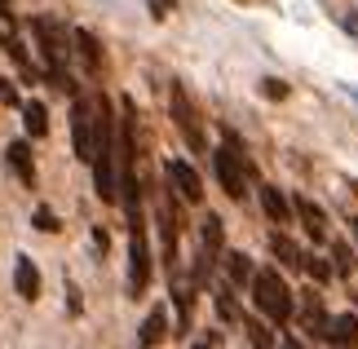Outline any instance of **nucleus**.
I'll use <instances>...</instances> for the list:
<instances>
[{"label": "nucleus", "mask_w": 358, "mask_h": 349, "mask_svg": "<svg viewBox=\"0 0 358 349\" xmlns=\"http://www.w3.org/2000/svg\"><path fill=\"white\" fill-rule=\"evenodd\" d=\"M261 93L274 97V102H283V97H287V85H283V80H261Z\"/></svg>", "instance_id": "obj_25"}, {"label": "nucleus", "mask_w": 358, "mask_h": 349, "mask_svg": "<svg viewBox=\"0 0 358 349\" xmlns=\"http://www.w3.org/2000/svg\"><path fill=\"white\" fill-rule=\"evenodd\" d=\"M292 208H296L301 226H306V234H310L314 243H319V239H327V213H323L319 204H314V199H306V194H296V199H292Z\"/></svg>", "instance_id": "obj_9"}, {"label": "nucleus", "mask_w": 358, "mask_h": 349, "mask_svg": "<svg viewBox=\"0 0 358 349\" xmlns=\"http://www.w3.org/2000/svg\"><path fill=\"white\" fill-rule=\"evenodd\" d=\"M270 252L279 257V261L287 265V270H306V252H301V248H296L292 239H287V234H279V230L270 234Z\"/></svg>", "instance_id": "obj_16"}, {"label": "nucleus", "mask_w": 358, "mask_h": 349, "mask_svg": "<svg viewBox=\"0 0 358 349\" xmlns=\"http://www.w3.org/2000/svg\"><path fill=\"white\" fill-rule=\"evenodd\" d=\"M31 221H36V230H40V234H58V230H62V226H58V213H53V208H45V204L36 208V217H31Z\"/></svg>", "instance_id": "obj_22"}, {"label": "nucleus", "mask_w": 358, "mask_h": 349, "mask_svg": "<svg viewBox=\"0 0 358 349\" xmlns=\"http://www.w3.org/2000/svg\"><path fill=\"white\" fill-rule=\"evenodd\" d=\"M150 287V243H146V221H129V297H142Z\"/></svg>", "instance_id": "obj_6"}, {"label": "nucleus", "mask_w": 358, "mask_h": 349, "mask_svg": "<svg viewBox=\"0 0 358 349\" xmlns=\"http://www.w3.org/2000/svg\"><path fill=\"white\" fill-rule=\"evenodd\" d=\"M195 349H213V345H195Z\"/></svg>", "instance_id": "obj_31"}, {"label": "nucleus", "mask_w": 358, "mask_h": 349, "mask_svg": "<svg viewBox=\"0 0 358 349\" xmlns=\"http://www.w3.org/2000/svg\"><path fill=\"white\" fill-rule=\"evenodd\" d=\"M0 102H5V106H18V89H13V80H0Z\"/></svg>", "instance_id": "obj_26"}, {"label": "nucleus", "mask_w": 358, "mask_h": 349, "mask_svg": "<svg viewBox=\"0 0 358 349\" xmlns=\"http://www.w3.org/2000/svg\"><path fill=\"white\" fill-rule=\"evenodd\" d=\"M350 230H354V239H358V217H354V221H350Z\"/></svg>", "instance_id": "obj_29"}, {"label": "nucleus", "mask_w": 358, "mask_h": 349, "mask_svg": "<svg viewBox=\"0 0 358 349\" xmlns=\"http://www.w3.org/2000/svg\"><path fill=\"white\" fill-rule=\"evenodd\" d=\"M71 45L80 53V62H85V71H102V45L93 31H71Z\"/></svg>", "instance_id": "obj_15"}, {"label": "nucleus", "mask_w": 358, "mask_h": 349, "mask_svg": "<svg viewBox=\"0 0 358 349\" xmlns=\"http://www.w3.org/2000/svg\"><path fill=\"white\" fill-rule=\"evenodd\" d=\"M31 36H36V45H40V58H45V76H49V85L53 89H62V93H76L71 85V71H66V58H71V36H66V27L58 18H31Z\"/></svg>", "instance_id": "obj_1"}, {"label": "nucleus", "mask_w": 358, "mask_h": 349, "mask_svg": "<svg viewBox=\"0 0 358 349\" xmlns=\"http://www.w3.org/2000/svg\"><path fill=\"white\" fill-rule=\"evenodd\" d=\"M0 13H9V0H0Z\"/></svg>", "instance_id": "obj_30"}, {"label": "nucleus", "mask_w": 358, "mask_h": 349, "mask_svg": "<svg viewBox=\"0 0 358 349\" xmlns=\"http://www.w3.org/2000/svg\"><path fill=\"white\" fill-rule=\"evenodd\" d=\"M341 27H345L350 36H358V13H345V18H341Z\"/></svg>", "instance_id": "obj_27"}, {"label": "nucleus", "mask_w": 358, "mask_h": 349, "mask_svg": "<svg viewBox=\"0 0 358 349\" xmlns=\"http://www.w3.org/2000/svg\"><path fill=\"white\" fill-rule=\"evenodd\" d=\"M71 146L76 159L93 164V150H98V97H71Z\"/></svg>", "instance_id": "obj_4"}, {"label": "nucleus", "mask_w": 358, "mask_h": 349, "mask_svg": "<svg viewBox=\"0 0 358 349\" xmlns=\"http://www.w3.org/2000/svg\"><path fill=\"white\" fill-rule=\"evenodd\" d=\"M169 111H173V124H177V133H182V142L195 150V155H203V150H208V137H203L199 111L190 106V97H186L182 85H173V89H169Z\"/></svg>", "instance_id": "obj_7"}, {"label": "nucleus", "mask_w": 358, "mask_h": 349, "mask_svg": "<svg viewBox=\"0 0 358 349\" xmlns=\"http://www.w3.org/2000/svg\"><path fill=\"white\" fill-rule=\"evenodd\" d=\"M222 257H226V226H222L217 213H208L203 226H199V257H195V274H190V278L203 287L213 278V270L222 265Z\"/></svg>", "instance_id": "obj_5"}, {"label": "nucleus", "mask_w": 358, "mask_h": 349, "mask_svg": "<svg viewBox=\"0 0 358 349\" xmlns=\"http://www.w3.org/2000/svg\"><path fill=\"white\" fill-rule=\"evenodd\" d=\"M332 261H336V274H350L354 270V252L345 243H332Z\"/></svg>", "instance_id": "obj_23"}, {"label": "nucleus", "mask_w": 358, "mask_h": 349, "mask_svg": "<svg viewBox=\"0 0 358 349\" xmlns=\"http://www.w3.org/2000/svg\"><path fill=\"white\" fill-rule=\"evenodd\" d=\"M226 274H230V283H252V257H243V252H226Z\"/></svg>", "instance_id": "obj_20"}, {"label": "nucleus", "mask_w": 358, "mask_h": 349, "mask_svg": "<svg viewBox=\"0 0 358 349\" xmlns=\"http://www.w3.org/2000/svg\"><path fill=\"white\" fill-rule=\"evenodd\" d=\"M5 159H9V169L18 173L22 186H36V159H31V146H27V142H9Z\"/></svg>", "instance_id": "obj_12"}, {"label": "nucleus", "mask_w": 358, "mask_h": 349, "mask_svg": "<svg viewBox=\"0 0 358 349\" xmlns=\"http://www.w3.org/2000/svg\"><path fill=\"white\" fill-rule=\"evenodd\" d=\"M306 270H310V278H314V283H327V278H332V265H327V261H319V257H306Z\"/></svg>", "instance_id": "obj_24"}, {"label": "nucleus", "mask_w": 358, "mask_h": 349, "mask_svg": "<svg viewBox=\"0 0 358 349\" xmlns=\"http://www.w3.org/2000/svg\"><path fill=\"white\" fill-rule=\"evenodd\" d=\"M279 349H306V345H301V341H292V336H287V341H279Z\"/></svg>", "instance_id": "obj_28"}, {"label": "nucleus", "mask_w": 358, "mask_h": 349, "mask_svg": "<svg viewBox=\"0 0 358 349\" xmlns=\"http://www.w3.org/2000/svg\"><path fill=\"white\" fill-rule=\"evenodd\" d=\"M13 292H18L22 301H36L40 297V270L31 257H18L13 261Z\"/></svg>", "instance_id": "obj_10"}, {"label": "nucleus", "mask_w": 358, "mask_h": 349, "mask_svg": "<svg viewBox=\"0 0 358 349\" xmlns=\"http://www.w3.org/2000/svg\"><path fill=\"white\" fill-rule=\"evenodd\" d=\"M243 332H248V341H252L257 349H270V345H274V332H270L266 323H257V318H248Z\"/></svg>", "instance_id": "obj_21"}, {"label": "nucleus", "mask_w": 358, "mask_h": 349, "mask_svg": "<svg viewBox=\"0 0 358 349\" xmlns=\"http://www.w3.org/2000/svg\"><path fill=\"white\" fill-rule=\"evenodd\" d=\"M301 314H306V327L314 332V336H327V323H332V318H327L323 301L314 297V292H306V297H301Z\"/></svg>", "instance_id": "obj_17"}, {"label": "nucleus", "mask_w": 358, "mask_h": 349, "mask_svg": "<svg viewBox=\"0 0 358 349\" xmlns=\"http://www.w3.org/2000/svg\"><path fill=\"white\" fill-rule=\"evenodd\" d=\"M213 169H217V181H222V190L230 194V199H243V181L252 177V159L243 155V142L235 133L222 137V146L213 150Z\"/></svg>", "instance_id": "obj_2"}, {"label": "nucleus", "mask_w": 358, "mask_h": 349, "mask_svg": "<svg viewBox=\"0 0 358 349\" xmlns=\"http://www.w3.org/2000/svg\"><path fill=\"white\" fill-rule=\"evenodd\" d=\"M252 301H257V310L266 318H274V323H287V318L296 314V297L279 278V270H257L252 274Z\"/></svg>", "instance_id": "obj_3"}, {"label": "nucleus", "mask_w": 358, "mask_h": 349, "mask_svg": "<svg viewBox=\"0 0 358 349\" xmlns=\"http://www.w3.org/2000/svg\"><path fill=\"white\" fill-rule=\"evenodd\" d=\"M217 318H222V323H239V301H235V287L230 283H217Z\"/></svg>", "instance_id": "obj_19"}, {"label": "nucleus", "mask_w": 358, "mask_h": 349, "mask_svg": "<svg viewBox=\"0 0 358 349\" xmlns=\"http://www.w3.org/2000/svg\"><path fill=\"white\" fill-rule=\"evenodd\" d=\"M327 341L336 349H354L358 345V314H336L332 323H327Z\"/></svg>", "instance_id": "obj_13"}, {"label": "nucleus", "mask_w": 358, "mask_h": 349, "mask_svg": "<svg viewBox=\"0 0 358 349\" xmlns=\"http://www.w3.org/2000/svg\"><path fill=\"white\" fill-rule=\"evenodd\" d=\"M164 177H169V186H173V194L182 204H203V181L186 159H169L164 164Z\"/></svg>", "instance_id": "obj_8"}, {"label": "nucleus", "mask_w": 358, "mask_h": 349, "mask_svg": "<svg viewBox=\"0 0 358 349\" xmlns=\"http://www.w3.org/2000/svg\"><path fill=\"white\" fill-rule=\"evenodd\" d=\"M22 124H27V137H45L49 133V106L45 102H27L22 106Z\"/></svg>", "instance_id": "obj_18"}, {"label": "nucleus", "mask_w": 358, "mask_h": 349, "mask_svg": "<svg viewBox=\"0 0 358 349\" xmlns=\"http://www.w3.org/2000/svg\"><path fill=\"white\" fill-rule=\"evenodd\" d=\"M164 336H169V314H164V305H155V310L146 314V323H142V336H137V349H155Z\"/></svg>", "instance_id": "obj_14"}, {"label": "nucleus", "mask_w": 358, "mask_h": 349, "mask_svg": "<svg viewBox=\"0 0 358 349\" xmlns=\"http://www.w3.org/2000/svg\"><path fill=\"white\" fill-rule=\"evenodd\" d=\"M257 194H261V208H266V217L274 221V226H287V221L296 217V208L283 199V190H279V186H261Z\"/></svg>", "instance_id": "obj_11"}]
</instances>
